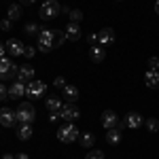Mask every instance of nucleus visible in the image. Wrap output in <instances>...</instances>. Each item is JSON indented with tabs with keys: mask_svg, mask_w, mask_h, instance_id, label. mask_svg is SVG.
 <instances>
[{
	"mask_svg": "<svg viewBox=\"0 0 159 159\" xmlns=\"http://www.w3.org/2000/svg\"><path fill=\"white\" fill-rule=\"evenodd\" d=\"M2 159H15V155H11V153H4V155H2Z\"/></svg>",
	"mask_w": 159,
	"mask_h": 159,
	"instance_id": "nucleus-38",
	"label": "nucleus"
},
{
	"mask_svg": "<svg viewBox=\"0 0 159 159\" xmlns=\"http://www.w3.org/2000/svg\"><path fill=\"white\" fill-rule=\"evenodd\" d=\"M53 85H55V87H61V89H64V87H66V79H64V76H57V79L53 81Z\"/></svg>",
	"mask_w": 159,
	"mask_h": 159,
	"instance_id": "nucleus-33",
	"label": "nucleus"
},
{
	"mask_svg": "<svg viewBox=\"0 0 159 159\" xmlns=\"http://www.w3.org/2000/svg\"><path fill=\"white\" fill-rule=\"evenodd\" d=\"M13 61L7 60V57H0V81H7V74H9V70H11Z\"/></svg>",
	"mask_w": 159,
	"mask_h": 159,
	"instance_id": "nucleus-23",
	"label": "nucleus"
},
{
	"mask_svg": "<svg viewBox=\"0 0 159 159\" xmlns=\"http://www.w3.org/2000/svg\"><path fill=\"white\" fill-rule=\"evenodd\" d=\"M64 34H66V38H68V40H79V38L83 36L81 25H79V24H72V21L64 28Z\"/></svg>",
	"mask_w": 159,
	"mask_h": 159,
	"instance_id": "nucleus-12",
	"label": "nucleus"
},
{
	"mask_svg": "<svg viewBox=\"0 0 159 159\" xmlns=\"http://www.w3.org/2000/svg\"><path fill=\"white\" fill-rule=\"evenodd\" d=\"M4 53H7V47H4V45L0 43V57H4Z\"/></svg>",
	"mask_w": 159,
	"mask_h": 159,
	"instance_id": "nucleus-36",
	"label": "nucleus"
},
{
	"mask_svg": "<svg viewBox=\"0 0 159 159\" xmlns=\"http://www.w3.org/2000/svg\"><path fill=\"white\" fill-rule=\"evenodd\" d=\"M85 159H104V153H102V151H98V148H91V151L87 153Z\"/></svg>",
	"mask_w": 159,
	"mask_h": 159,
	"instance_id": "nucleus-27",
	"label": "nucleus"
},
{
	"mask_svg": "<svg viewBox=\"0 0 159 159\" xmlns=\"http://www.w3.org/2000/svg\"><path fill=\"white\" fill-rule=\"evenodd\" d=\"M17 74H19V68L13 64L11 66V70H9V74H7V81H11V79H17Z\"/></svg>",
	"mask_w": 159,
	"mask_h": 159,
	"instance_id": "nucleus-29",
	"label": "nucleus"
},
{
	"mask_svg": "<svg viewBox=\"0 0 159 159\" xmlns=\"http://www.w3.org/2000/svg\"><path fill=\"white\" fill-rule=\"evenodd\" d=\"M64 98L68 100L70 104H74V102L79 100V89H76L74 85H66L64 87Z\"/></svg>",
	"mask_w": 159,
	"mask_h": 159,
	"instance_id": "nucleus-19",
	"label": "nucleus"
},
{
	"mask_svg": "<svg viewBox=\"0 0 159 159\" xmlns=\"http://www.w3.org/2000/svg\"><path fill=\"white\" fill-rule=\"evenodd\" d=\"M45 91H47V85L43 81H30V83H25V93L30 98H40V96H45Z\"/></svg>",
	"mask_w": 159,
	"mask_h": 159,
	"instance_id": "nucleus-5",
	"label": "nucleus"
},
{
	"mask_svg": "<svg viewBox=\"0 0 159 159\" xmlns=\"http://www.w3.org/2000/svg\"><path fill=\"white\" fill-rule=\"evenodd\" d=\"M79 138V129H76V125L74 123H66V125H61L60 129H57V140L60 142H74Z\"/></svg>",
	"mask_w": 159,
	"mask_h": 159,
	"instance_id": "nucleus-4",
	"label": "nucleus"
},
{
	"mask_svg": "<svg viewBox=\"0 0 159 159\" xmlns=\"http://www.w3.org/2000/svg\"><path fill=\"white\" fill-rule=\"evenodd\" d=\"M100 121H102V125H104L106 129H112V127H117V123H119V117H117V112H115V110H104Z\"/></svg>",
	"mask_w": 159,
	"mask_h": 159,
	"instance_id": "nucleus-10",
	"label": "nucleus"
},
{
	"mask_svg": "<svg viewBox=\"0 0 159 159\" xmlns=\"http://www.w3.org/2000/svg\"><path fill=\"white\" fill-rule=\"evenodd\" d=\"M66 40H68V38H66V34H64V30H61V32H55V47H61Z\"/></svg>",
	"mask_w": 159,
	"mask_h": 159,
	"instance_id": "nucleus-28",
	"label": "nucleus"
},
{
	"mask_svg": "<svg viewBox=\"0 0 159 159\" xmlns=\"http://www.w3.org/2000/svg\"><path fill=\"white\" fill-rule=\"evenodd\" d=\"M24 30H25V34H28V36H38V32H40V28H38L36 24H28Z\"/></svg>",
	"mask_w": 159,
	"mask_h": 159,
	"instance_id": "nucleus-25",
	"label": "nucleus"
},
{
	"mask_svg": "<svg viewBox=\"0 0 159 159\" xmlns=\"http://www.w3.org/2000/svg\"><path fill=\"white\" fill-rule=\"evenodd\" d=\"M7 96H9V89L0 83V100H7Z\"/></svg>",
	"mask_w": 159,
	"mask_h": 159,
	"instance_id": "nucleus-34",
	"label": "nucleus"
},
{
	"mask_svg": "<svg viewBox=\"0 0 159 159\" xmlns=\"http://www.w3.org/2000/svg\"><path fill=\"white\" fill-rule=\"evenodd\" d=\"M32 134H34L32 123H19V127H17V138L19 140H30Z\"/></svg>",
	"mask_w": 159,
	"mask_h": 159,
	"instance_id": "nucleus-16",
	"label": "nucleus"
},
{
	"mask_svg": "<svg viewBox=\"0 0 159 159\" xmlns=\"http://www.w3.org/2000/svg\"><path fill=\"white\" fill-rule=\"evenodd\" d=\"M15 159H30V155H25V153H17Z\"/></svg>",
	"mask_w": 159,
	"mask_h": 159,
	"instance_id": "nucleus-35",
	"label": "nucleus"
},
{
	"mask_svg": "<svg viewBox=\"0 0 159 159\" xmlns=\"http://www.w3.org/2000/svg\"><path fill=\"white\" fill-rule=\"evenodd\" d=\"M24 55L28 57V60H32V57L36 55V47H28V45H25V51H24Z\"/></svg>",
	"mask_w": 159,
	"mask_h": 159,
	"instance_id": "nucleus-31",
	"label": "nucleus"
},
{
	"mask_svg": "<svg viewBox=\"0 0 159 159\" xmlns=\"http://www.w3.org/2000/svg\"><path fill=\"white\" fill-rule=\"evenodd\" d=\"M19 17H21V4H9V9H7V19L17 21Z\"/></svg>",
	"mask_w": 159,
	"mask_h": 159,
	"instance_id": "nucleus-20",
	"label": "nucleus"
},
{
	"mask_svg": "<svg viewBox=\"0 0 159 159\" xmlns=\"http://www.w3.org/2000/svg\"><path fill=\"white\" fill-rule=\"evenodd\" d=\"M61 100L57 98V96H51V98H47V108H49V112H60L61 110Z\"/></svg>",
	"mask_w": 159,
	"mask_h": 159,
	"instance_id": "nucleus-21",
	"label": "nucleus"
},
{
	"mask_svg": "<svg viewBox=\"0 0 159 159\" xmlns=\"http://www.w3.org/2000/svg\"><path fill=\"white\" fill-rule=\"evenodd\" d=\"M24 93H25V83H21V81H15L9 87V98H13V100L24 98Z\"/></svg>",
	"mask_w": 159,
	"mask_h": 159,
	"instance_id": "nucleus-13",
	"label": "nucleus"
},
{
	"mask_svg": "<svg viewBox=\"0 0 159 159\" xmlns=\"http://www.w3.org/2000/svg\"><path fill=\"white\" fill-rule=\"evenodd\" d=\"M43 53H51L55 49V30H49V28H40L38 32V47Z\"/></svg>",
	"mask_w": 159,
	"mask_h": 159,
	"instance_id": "nucleus-1",
	"label": "nucleus"
},
{
	"mask_svg": "<svg viewBox=\"0 0 159 159\" xmlns=\"http://www.w3.org/2000/svg\"><path fill=\"white\" fill-rule=\"evenodd\" d=\"M106 140H108V144H112V147H119V144H121V129H119V127L108 129V132H106Z\"/></svg>",
	"mask_w": 159,
	"mask_h": 159,
	"instance_id": "nucleus-18",
	"label": "nucleus"
},
{
	"mask_svg": "<svg viewBox=\"0 0 159 159\" xmlns=\"http://www.w3.org/2000/svg\"><path fill=\"white\" fill-rule=\"evenodd\" d=\"M19 2H21V4H25V7H28V4H34V2H36V0H19Z\"/></svg>",
	"mask_w": 159,
	"mask_h": 159,
	"instance_id": "nucleus-37",
	"label": "nucleus"
},
{
	"mask_svg": "<svg viewBox=\"0 0 159 159\" xmlns=\"http://www.w3.org/2000/svg\"><path fill=\"white\" fill-rule=\"evenodd\" d=\"M15 112H17V123H32L36 119V110L30 102H21Z\"/></svg>",
	"mask_w": 159,
	"mask_h": 159,
	"instance_id": "nucleus-3",
	"label": "nucleus"
},
{
	"mask_svg": "<svg viewBox=\"0 0 159 159\" xmlns=\"http://www.w3.org/2000/svg\"><path fill=\"white\" fill-rule=\"evenodd\" d=\"M148 70H159V57H148Z\"/></svg>",
	"mask_w": 159,
	"mask_h": 159,
	"instance_id": "nucleus-30",
	"label": "nucleus"
},
{
	"mask_svg": "<svg viewBox=\"0 0 159 159\" xmlns=\"http://www.w3.org/2000/svg\"><path fill=\"white\" fill-rule=\"evenodd\" d=\"M155 13H157V15H159V0H157V2H155Z\"/></svg>",
	"mask_w": 159,
	"mask_h": 159,
	"instance_id": "nucleus-39",
	"label": "nucleus"
},
{
	"mask_svg": "<svg viewBox=\"0 0 159 159\" xmlns=\"http://www.w3.org/2000/svg\"><path fill=\"white\" fill-rule=\"evenodd\" d=\"M144 81H147L148 89H159V70H147Z\"/></svg>",
	"mask_w": 159,
	"mask_h": 159,
	"instance_id": "nucleus-15",
	"label": "nucleus"
},
{
	"mask_svg": "<svg viewBox=\"0 0 159 159\" xmlns=\"http://www.w3.org/2000/svg\"><path fill=\"white\" fill-rule=\"evenodd\" d=\"M17 81H21V83H30V81H34V66H32V64H24V66L19 68Z\"/></svg>",
	"mask_w": 159,
	"mask_h": 159,
	"instance_id": "nucleus-11",
	"label": "nucleus"
},
{
	"mask_svg": "<svg viewBox=\"0 0 159 159\" xmlns=\"http://www.w3.org/2000/svg\"><path fill=\"white\" fill-rule=\"evenodd\" d=\"M61 11V4L57 0H45L43 4H40V19H55Z\"/></svg>",
	"mask_w": 159,
	"mask_h": 159,
	"instance_id": "nucleus-2",
	"label": "nucleus"
},
{
	"mask_svg": "<svg viewBox=\"0 0 159 159\" xmlns=\"http://www.w3.org/2000/svg\"><path fill=\"white\" fill-rule=\"evenodd\" d=\"M60 117L64 119L66 123H74L79 117H81V112H79V108L74 106V104H66V106H61V110H60Z\"/></svg>",
	"mask_w": 159,
	"mask_h": 159,
	"instance_id": "nucleus-6",
	"label": "nucleus"
},
{
	"mask_svg": "<svg viewBox=\"0 0 159 159\" xmlns=\"http://www.w3.org/2000/svg\"><path fill=\"white\" fill-rule=\"evenodd\" d=\"M68 17H70V21H72V24H79V21L83 19V13L79 11V9H72V11L68 13Z\"/></svg>",
	"mask_w": 159,
	"mask_h": 159,
	"instance_id": "nucleus-26",
	"label": "nucleus"
},
{
	"mask_svg": "<svg viewBox=\"0 0 159 159\" xmlns=\"http://www.w3.org/2000/svg\"><path fill=\"white\" fill-rule=\"evenodd\" d=\"M147 129L151 132V134H157L159 132V119H155V117L147 119Z\"/></svg>",
	"mask_w": 159,
	"mask_h": 159,
	"instance_id": "nucleus-24",
	"label": "nucleus"
},
{
	"mask_svg": "<svg viewBox=\"0 0 159 159\" xmlns=\"http://www.w3.org/2000/svg\"><path fill=\"white\" fill-rule=\"evenodd\" d=\"M17 123V112L13 108H0V125L2 127H13Z\"/></svg>",
	"mask_w": 159,
	"mask_h": 159,
	"instance_id": "nucleus-7",
	"label": "nucleus"
},
{
	"mask_svg": "<svg viewBox=\"0 0 159 159\" xmlns=\"http://www.w3.org/2000/svg\"><path fill=\"white\" fill-rule=\"evenodd\" d=\"M142 125V115H138V112H129L127 117H125V127H129V129H138Z\"/></svg>",
	"mask_w": 159,
	"mask_h": 159,
	"instance_id": "nucleus-17",
	"label": "nucleus"
},
{
	"mask_svg": "<svg viewBox=\"0 0 159 159\" xmlns=\"http://www.w3.org/2000/svg\"><path fill=\"white\" fill-rule=\"evenodd\" d=\"M11 28H13L11 19H2V21H0V30H4V32H7V30H11Z\"/></svg>",
	"mask_w": 159,
	"mask_h": 159,
	"instance_id": "nucleus-32",
	"label": "nucleus"
},
{
	"mask_svg": "<svg viewBox=\"0 0 159 159\" xmlns=\"http://www.w3.org/2000/svg\"><path fill=\"white\" fill-rule=\"evenodd\" d=\"M112 43H115V30H112V28H104V30L98 32V45L110 47Z\"/></svg>",
	"mask_w": 159,
	"mask_h": 159,
	"instance_id": "nucleus-9",
	"label": "nucleus"
},
{
	"mask_svg": "<svg viewBox=\"0 0 159 159\" xmlns=\"http://www.w3.org/2000/svg\"><path fill=\"white\" fill-rule=\"evenodd\" d=\"M7 53L9 55H13V57H19V55H24L25 51V45L21 43V40H17V38H11V40H7Z\"/></svg>",
	"mask_w": 159,
	"mask_h": 159,
	"instance_id": "nucleus-8",
	"label": "nucleus"
},
{
	"mask_svg": "<svg viewBox=\"0 0 159 159\" xmlns=\"http://www.w3.org/2000/svg\"><path fill=\"white\" fill-rule=\"evenodd\" d=\"M79 140H81L83 148H91L93 144H96V136L91 134V132H85V134H81V136H79Z\"/></svg>",
	"mask_w": 159,
	"mask_h": 159,
	"instance_id": "nucleus-22",
	"label": "nucleus"
},
{
	"mask_svg": "<svg viewBox=\"0 0 159 159\" xmlns=\"http://www.w3.org/2000/svg\"><path fill=\"white\" fill-rule=\"evenodd\" d=\"M89 57L96 61V64H100V61H104V57H106V51H104L102 45H91V49H89Z\"/></svg>",
	"mask_w": 159,
	"mask_h": 159,
	"instance_id": "nucleus-14",
	"label": "nucleus"
}]
</instances>
